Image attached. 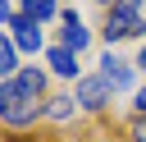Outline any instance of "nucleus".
<instances>
[{"mask_svg": "<svg viewBox=\"0 0 146 142\" xmlns=\"http://www.w3.org/2000/svg\"><path fill=\"white\" fill-rule=\"evenodd\" d=\"M46 69H50V73H59V78H82L78 55H73L68 46H50V50H46Z\"/></svg>", "mask_w": 146, "mask_h": 142, "instance_id": "nucleus-7", "label": "nucleus"}, {"mask_svg": "<svg viewBox=\"0 0 146 142\" xmlns=\"http://www.w3.org/2000/svg\"><path fill=\"white\" fill-rule=\"evenodd\" d=\"M59 23H64V41H59V46H68L73 55H78V50H87V41H91L87 23H82V18L73 14V9H59Z\"/></svg>", "mask_w": 146, "mask_h": 142, "instance_id": "nucleus-5", "label": "nucleus"}, {"mask_svg": "<svg viewBox=\"0 0 146 142\" xmlns=\"http://www.w3.org/2000/svg\"><path fill=\"white\" fill-rule=\"evenodd\" d=\"M9 18H14V5H9V0H0V27H5Z\"/></svg>", "mask_w": 146, "mask_h": 142, "instance_id": "nucleus-12", "label": "nucleus"}, {"mask_svg": "<svg viewBox=\"0 0 146 142\" xmlns=\"http://www.w3.org/2000/svg\"><path fill=\"white\" fill-rule=\"evenodd\" d=\"M18 14L32 18V23H50V18H59V0H23Z\"/></svg>", "mask_w": 146, "mask_h": 142, "instance_id": "nucleus-8", "label": "nucleus"}, {"mask_svg": "<svg viewBox=\"0 0 146 142\" xmlns=\"http://www.w3.org/2000/svg\"><path fill=\"white\" fill-rule=\"evenodd\" d=\"M110 41H128V37H141L146 32V14H141V0H119L105 9V27H100Z\"/></svg>", "mask_w": 146, "mask_h": 142, "instance_id": "nucleus-2", "label": "nucleus"}, {"mask_svg": "<svg viewBox=\"0 0 146 142\" xmlns=\"http://www.w3.org/2000/svg\"><path fill=\"white\" fill-rule=\"evenodd\" d=\"M18 69H23V64H18V46H14L9 37H0V82H9Z\"/></svg>", "mask_w": 146, "mask_h": 142, "instance_id": "nucleus-9", "label": "nucleus"}, {"mask_svg": "<svg viewBox=\"0 0 146 142\" xmlns=\"http://www.w3.org/2000/svg\"><path fill=\"white\" fill-rule=\"evenodd\" d=\"M41 96H46V69H36V64L18 69L9 82H0V124L5 128H32L46 115Z\"/></svg>", "mask_w": 146, "mask_h": 142, "instance_id": "nucleus-1", "label": "nucleus"}, {"mask_svg": "<svg viewBox=\"0 0 146 142\" xmlns=\"http://www.w3.org/2000/svg\"><path fill=\"white\" fill-rule=\"evenodd\" d=\"M9 32H14L9 41H14L18 50H27V55H36V50H41V23H32V18L14 14V18H9Z\"/></svg>", "mask_w": 146, "mask_h": 142, "instance_id": "nucleus-4", "label": "nucleus"}, {"mask_svg": "<svg viewBox=\"0 0 146 142\" xmlns=\"http://www.w3.org/2000/svg\"><path fill=\"white\" fill-rule=\"evenodd\" d=\"M73 110H78V101H73V96H50V101H46V119H55V124L73 119Z\"/></svg>", "mask_w": 146, "mask_h": 142, "instance_id": "nucleus-10", "label": "nucleus"}, {"mask_svg": "<svg viewBox=\"0 0 146 142\" xmlns=\"http://www.w3.org/2000/svg\"><path fill=\"white\" fill-rule=\"evenodd\" d=\"M110 96H114V92H110L100 78H78V92H73V101H78L82 110H91V115H96V110H105V105H110Z\"/></svg>", "mask_w": 146, "mask_h": 142, "instance_id": "nucleus-3", "label": "nucleus"}, {"mask_svg": "<svg viewBox=\"0 0 146 142\" xmlns=\"http://www.w3.org/2000/svg\"><path fill=\"white\" fill-rule=\"evenodd\" d=\"M105 142H110V137H105Z\"/></svg>", "mask_w": 146, "mask_h": 142, "instance_id": "nucleus-15", "label": "nucleus"}, {"mask_svg": "<svg viewBox=\"0 0 146 142\" xmlns=\"http://www.w3.org/2000/svg\"><path fill=\"white\" fill-rule=\"evenodd\" d=\"M132 137H137V142H146V115H137V124H132Z\"/></svg>", "mask_w": 146, "mask_h": 142, "instance_id": "nucleus-11", "label": "nucleus"}, {"mask_svg": "<svg viewBox=\"0 0 146 142\" xmlns=\"http://www.w3.org/2000/svg\"><path fill=\"white\" fill-rule=\"evenodd\" d=\"M100 82H105L110 92H123V87L132 82V69H128L123 60H114V55L105 50V55H100Z\"/></svg>", "mask_w": 146, "mask_h": 142, "instance_id": "nucleus-6", "label": "nucleus"}, {"mask_svg": "<svg viewBox=\"0 0 146 142\" xmlns=\"http://www.w3.org/2000/svg\"><path fill=\"white\" fill-rule=\"evenodd\" d=\"M137 69H146V46H141V50H137Z\"/></svg>", "mask_w": 146, "mask_h": 142, "instance_id": "nucleus-13", "label": "nucleus"}, {"mask_svg": "<svg viewBox=\"0 0 146 142\" xmlns=\"http://www.w3.org/2000/svg\"><path fill=\"white\" fill-rule=\"evenodd\" d=\"M96 5H119V0H96Z\"/></svg>", "mask_w": 146, "mask_h": 142, "instance_id": "nucleus-14", "label": "nucleus"}]
</instances>
